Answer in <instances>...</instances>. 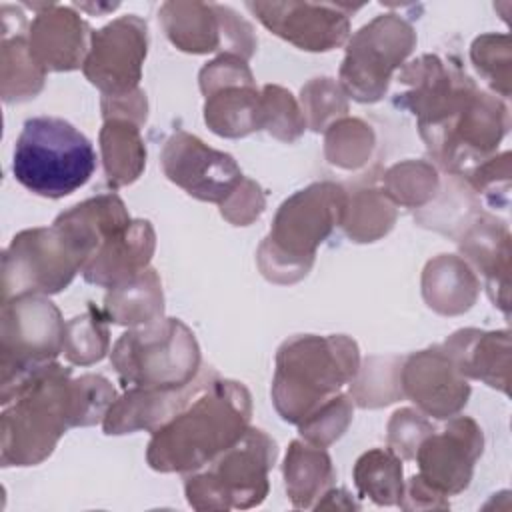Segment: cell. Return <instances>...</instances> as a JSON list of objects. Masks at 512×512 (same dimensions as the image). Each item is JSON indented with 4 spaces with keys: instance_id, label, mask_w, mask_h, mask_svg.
I'll use <instances>...</instances> for the list:
<instances>
[{
    "instance_id": "f1b7e54d",
    "label": "cell",
    "mask_w": 512,
    "mask_h": 512,
    "mask_svg": "<svg viewBox=\"0 0 512 512\" xmlns=\"http://www.w3.org/2000/svg\"><path fill=\"white\" fill-rule=\"evenodd\" d=\"M102 310L110 322L128 328L160 320L164 316V294L158 272L148 266L132 280L110 288L104 296Z\"/></svg>"
},
{
    "instance_id": "7bdbcfd3",
    "label": "cell",
    "mask_w": 512,
    "mask_h": 512,
    "mask_svg": "<svg viewBox=\"0 0 512 512\" xmlns=\"http://www.w3.org/2000/svg\"><path fill=\"white\" fill-rule=\"evenodd\" d=\"M468 186L482 194L488 204L498 206L496 204V194H500L502 202L508 204V190H510V152H502V154H494L490 158H486L484 162H480L466 178Z\"/></svg>"
},
{
    "instance_id": "30bf717a",
    "label": "cell",
    "mask_w": 512,
    "mask_h": 512,
    "mask_svg": "<svg viewBox=\"0 0 512 512\" xmlns=\"http://www.w3.org/2000/svg\"><path fill=\"white\" fill-rule=\"evenodd\" d=\"M416 46V32L394 12L378 14L346 42L338 84L356 102L372 104L388 92L392 74Z\"/></svg>"
},
{
    "instance_id": "c3c4849f",
    "label": "cell",
    "mask_w": 512,
    "mask_h": 512,
    "mask_svg": "<svg viewBox=\"0 0 512 512\" xmlns=\"http://www.w3.org/2000/svg\"><path fill=\"white\" fill-rule=\"evenodd\" d=\"M120 4H102V6H92V4H74V8H80V10H90V12H108V10H116Z\"/></svg>"
},
{
    "instance_id": "ac0fdd59",
    "label": "cell",
    "mask_w": 512,
    "mask_h": 512,
    "mask_svg": "<svg viewBox=\"0 0 512 512\" xmlns=\"http://www.w3.org/2000/svg\"><path fill=\"white\" fill-rule=\"evenodd\" d=\"M402 392L416 408L436 420H448L462 412L470 398V384L440 344L404 356Z\"/></svg>"
},
{
    "instance_id": "277c9868",
    "label": "cell",
    "mask_w": 512,
    "mask_h": 512,
    "mask_svg": "<svg viewBox=\"0 0 512 512\" xmlns=\"http://www.w3.org/2000/svg\"><path fill=\"white\" fill-rule=\"evenodd\" d=\"M360 368L358 344L344 334H298L276 352L272 404L280 418L300 424L350 384Z\"/></svg>"
},
{
    "instance_id": "4fadbf2b",
    "label": "cell",
    "mask_w": 512,
    "mask_h": 512,
    "mask_svg": "<svg viewBox=\"0 0 512 512\" xmlns=\"http://www.w3.org/2000/svg\"><path fill=\"white\" fill-rule=\"evenodd\" d=\"M398 82L408 90L396 94L394 104L416 116L422 140L436 134L478 88L458 64L436 54H422L404 64Z\"/></svg>"
},
{
    "instance_id": "8d00e7d4",
    "label": "cell",
    "mask_w": 512,
    "mask_h": 512,
    "mask_svg": "<svg viewBox=\"0 0 512 512\" xmlns=\"http://www.w3.org/2000/svg\"><path fill=\"white\" fill-rule=\"evenodd\" d=\"M300 108L306 128L312 132H324L332 122L348 116V96L334 78L320 76L302 86Z\"/></svg>"
},
{
    "instance_id": "7dc6e473",
    "label": "cell",
    "mask_w": 512,
    "mask_h": 512,
    "mask_svg": "<svg viewBox=\"0 0 512 512\" xmlns=\"http://www.w3.org/2000/svg\"><path fill=\"white\" fill-rule=\"evenodd\" d=\"M316 510H358V502L344 488H330L322 494V498L314 504Z\"/></svg>"
},
{
    "instance_id": "f35d334b",
    "label": "cell",
    "mask_w": 512,
    "mask_h": 512,
    "mask_svg": "<svg viewBox=\"0 0 512 512\" xmlns=\"http://www.w3.org/2000/svg\"><path fill=\"white\" fill-rule=\"evenodd\" d=\"M262 110L264 128L270 136L280 142H294L306 130V120L300 102L294 94L278 84L262 86Z\"/></svg>"
},
{
    "instance_id": "cb8c5ba5",
    "label": "cell",
    "mask_w": 512,
    "mask_h": 512,
    "mask_svg": "<svg viewBox=\"0 0 512 512\" xmlns=\"http://www.w3.org/2000/svg\"><path fill=\"white\" fill-rule=\"evenodd\" d=\"M0 48V92L6 104L26 102L44 88L46 70L34 60L28 42L26 16L20 8L4 4Z\"/></svg>"
},
{
    "instance_id": "ee69618b",
    "label": "cell",
    "mask_w": 512,
    "mask_h": 512,
    "mask_svg": "<svg viewBox=\"0 0 512 512\" xmlns=\"http://www.w3.org/2000/svg\"><path fill=\"white\" fill-rule=\"evenodd\" d=\"M218 206L224 220L234 226H248L262 216L266 208V194L256 180L244 176Z\"/></svg>"
},
{
    "instance_id": "52a82bcc",
    "label": "cell",
    "mask_w": 512,
    "mask_h": 512,
    "mask_svg": "<svg viewBox=\"0 0 512 512\" xmlns=\"http://www.w3.org/2000/svg\"><path fill=\"white\" fill-rule=\"evenodd\" d=\"M278 456L276 442L260 428L248 426L242 438L200 470L184 478L188 504L198 512L254 508L268 496V472Z\"/></svg>"
},
{
    "instance_id": "d590c367",
    "label": "cell",
    "mask_w": 512,
    "mask_h": 512,
    "mask_svg": "<svg viewBox=\"0 0 512 512\" xmlns=\"http://www.w3.org/2000/svg\"><path fill=\"white\" fill-rule=\"evenodd\" d=\"M104 310L94 304L80 316L66 322L64 356L74 366H90L110 352V332Z\"/></svg>"
},
{
    "instance_id": "9a60e30c",
    "label": "cell",
    "mask_w": 512,
    "mask_h": 512,
    "mask_svg": "<svg viewBox=\"0 0 512 512\" xmlns=\"http://www.w3.org/2000/svg\"><path fill=\"white\" fill-rule=\"evenodd\" d=\"M278 38L306 52H330L350 38V16L362 6L332 2H246Z\"/></svg>"
},
{
    "instance_id": "b9f144b4",
    "label": "cell",
    "mask_w": 512,
    "mask_h": 512,
    "mask_svg": "<svg viewBox=\"0 0 512 512\" xmlns=\"http://www.w3.org/2000/svg\"><path fill=\"white\" fill-rule=\"evenodd\" d=\"M198 84H200V92L206 98L224 86L256 84V80L248 66V60L236 54H218L214 60L206 62L200 68Z\"/></svg>"
},
{
    "instance_id": "7a4b0ae2",
    "label": "cell",
    "mask_w": 512,
    "mask_h": 512,
    "mask_svg": "<svg viewBox=\"0 0 512 512\" xmlns=\"http://www.w3.org/2000/svg\"><path fill=\"white\" fill-rule=\"evenodd\" d=\"M252 396L242 382L212 370L188 404L162 424L146 448L156 472H194L236 444L250 426Z\"/></svg>"
},
{
    "instance_id": "8992f818",
    "label": "cell",
    "mask_w": 512,
    "mask_h": 512,
    "mask_svg": "<svg viewBox=\"0 0 512 512\" xmlns=\"http://www.w3.org/2000/svg\"><path fill=\"white\" fill-rule=\"evenodd\" d=\"M94 168L92 142L70 122L56 116L24 122L14 146L12 174L32 194L64 198L82 188Z\"/></svg>"
},
{
    "instance_id": "bcb514c9",
    "label": "cell",
    "mask_w": 512,
    "mask_h": 512,
    "mask_svg": "<svg viewBox=\"0 0 512 512\" xmlns=\"http://www.w3.org/2000/svg\"><path fill=\"white\" fill-rule=\"evenodd\" d=\"M398 506L402 510H448L450 502L442 492L434 490L418 474H414L404 484V492Z\"/></svg>"
},
{
    "instance_id": "d6a6232c",
    "label": "cell",
    "mask_w": 512,
    "mask_h": 512,
    "mask_svg": "<svg viewBox=\"0 0 512 512\" xmlns=\"http://www.w3.org/2000/svg\"><path fill=\"white\" fill-rule=\"evenodd\" d=\"M404 356H368L350 382V398L360 408H382L404 398L402 392Z\"/></svg>"
},
{
    "instance_id": "603a6c76",
    "label": "cell",
    "mask_w": 512,
    "mask_h": 512,
    "mask_svg": "<svg viewBox=\"0 0 512 512\" xmlns=\"http://www.w3.org/2000/svg\"><path fill=\"white\" fill-rule=\"evenodd\" d=\"M464 378L510 392V330L462 328L440 344Z\"/></svg>"
},
{
    "instance_id": "44dd1931",
    "label": "cell",
    "mask_w": 512,
    "mask_h": 512,
    "mask_svg": "<svg viewBox=\"0 0 512 512\" xmlns=\"http://www.w3.org/2000/svg\"><path fill=\"white\" fill-rule=\"evenodd\" d=\"M208 374L210 370L200 372L198 378L184 388H126V392L112 402L102 420L104 434L120 436L136 430L156 432L188 404Z\"/></svg>"
},
{
    "instance_id": "2e32d148",
    "label": "cell",
    "mask_w": 512,
    "mask_h": 512,
    "mask_svg": "<svg viewBox=\"0 0 512 512\" xmlns=\"http://www.w3.org/2000/svg\"><path fill=\"white\" fill-rule=\"evenodd\" d=\"M164 176L202 202L220 204L244 178L236 160L198 136L176 130L164 142L160 152Z\"/></svg>"
},
{
    "instance_id": "5bb4252c",
    "label": "cell",
    "mask_w": 512,
    "mask_h": 512,
    "mask_svg": "<svg viewBox=\"0 0 512 512\" xmlns=\"http://www.w3.org/2000/svg\"><path fill=\"white\" fill-rule=\"evenodd\" d=\"M146 54V20L136 14L118 16L100 30H92L82 72L102 96H126L140 88Z\"/></svg>"
},
{
    "instance_id": "7402d4cb",
    "label": "cell",
    "mask_w": 512,
    "mask_h": 512,
    "mask_svg": "<svg viewBox=\"0 0 512 512\" xmlns=\"http://www.w3.org/2000/svg\"><path fill=\"white\" fill-rule=\"evenodd\" d=\"M156 232L148 220L136 218L124 230L104 240L82 268L86 282L116 288L150 266Z\"/></svg>"
},
{
    "instance_id": "f6af8a7d",
    "label": "cell",
    "mask_w": 512,
    "mask_h": 512,
    "mask_svg": "<svg viewBox=\"0 0 512 512\" xmlns=\"http://www.w3.org/2000/svg\"><path fill=\"white\" fill-rule=\"evenodd\" d=\"M102 118H124L130 120L138 126H142L146 122L148 116V100L142 88L126 94V96H102Z\"/></svg>"
},
{
    "instance_id": "f546056e",
    "label": "cell",
    "mask_w": 512,
    "mask_h": 512,
    "mask_svg": "<svg viewBox=\"0 0 512 512\" xmlns=\"http://www.w3.org/2000/svg\"><path fill=\"white\" fill-rule=\"evenodd\" d=\"M396 218V204L382 188H360L348 194L340 226L352 242L366 244L384 238L394 228Z\"/></svg>"
},
{
    "instance_id": "74e56055",
    "label": "cell",
    "mask_w": 512,
    "mask_h": 512,
    "mask_svg": "<svg viewBox=\"0 0 512 512\" xmlns=\"http://www.w3.org/2000/svg\"><path fill=\"white\" fill-rule=\"evenodd\" d=\"M470 60L498 96H510L512 48L508 34H480L470 46Z\"/></svg>"
},
{
    "instance_id": "e575fe53",
    "label": "cell",
    "mask_w": 512,
    "mask_h": 512,
    "mask_svg": "<svg viewBox=\"0 0 512 512\" xmlns=\"http://www.w3.org/2000/svg\"><path fill=\"white\" fill-rule=\"evenodd\" d=\"M382 190L396 204L424 208L440 190V176L428 160H402L382 174Z\"/></svg>"
},
{
    "instance_id": "4dcf8cb0",
    "label": "cell",
    "mask_w": 512,
    "mask_h": 512,
    "mask_svg": "<svg viewBox=\"0 0 512 512\" xmlns=\"http://www.w3.org/2000/svg\"><path fill=\"white\" fill-rule=\"evenodd\" d=\"M352 478L362 498L378 506H398L404 492L402 460L390 448H372L358 456Z\"/></svg>"
},
{
    "instance_id": "1f68e13d",
    "label": "cell",
    "mask_w": 512,
    "mask_h": 512,
    "mask_svg": "<svg viewBox=\"0 0 512 512\" xmlns=\"http://www.w3.org/2000/svg\"><path fill=\"white\" fill-rule=\"evenodd\" d=\"M478 212L480 208L474 198V190L464 178L450 174L436 198L424 208H418L414 218L424 228L456 236V230L462 232Z\"/></svg>"
},
{
    "instance_id": "484cf974",
    "label": "cell",
    "mask_w": 512,
    "mask_h": 512,
    "mask_svg": "<svg viewBox=\"0 0 512 512\" xmlns=\"http://www.w3.org/2000/svg\"><path fill=\"white\" fill-rule=\"evenodd\" d=\"M204 122L222 138H244L262 130V90L256 84H236L212 92L204 100Z\"/></svg>"
},
{
    "instance_id": "83f0119b",
    "label": "cell",
    "mask_w": 512,
    "mask_h": 512,
    "mask_svg": "<svg viewBox=\"0 0 512 512\" xmlns=\"http://www.w3.org/2000/svg\"><path fill=\"white\" fill-rule=\"evenodd\" d=\"M100 154L112 188L136 182L146 168V144L140 126L124 118H108L100 128Z\"/></svg>"
},
{
    "instance_id": "e0dca14e",
    "label": "cell",
    "mask_w": 512,
    "mask_h": 512,
    "mask_svg": "<svg viewBox=\"0 0 512 512\" xmlns=\"http://www.w3.org/2000/svg\"><path fill=\"white\" fill-rule=\"evenodd\" d=\"M484 452V432L470 416H452L442 430L428 434L418 452V476L444 496L470 486L474 466Z\"/></svg>"
},
{
    "instance_id": "6da1fadb",
    "label": "cell",
    "mask_w": 512,
    "mask_h": 512,
    "mask_svg": "<svg viewBox=\"0 0 512 512\" xmlns=\"http://www.w3.org/2000/svg\"><path fill=\"white\" fill-rule=\"evenodd\" d=\"M130 222L122 198L108 192L68 208L50 226L18 232L2 254V302L62 292L98 246Z\"/></svg>"
},
{
    "instance_id": "d4e9b609",
    "label": "cell",
    "mask_w": 512,
    "mask_h": 512,
    "mask_svg": "<svg viewBox=\"0 0 512 512\" xmlns=\"http://www.w3.org/2000/svg\"><path fill=\"white\" fill-rule=\"evenodd\" d=\"M422 298L430 310L442 316L468 312L480 294V280L472 266L456 254H440L422 270Z\"/></svg>"
},
{
    "instance_id": "60d3db41",
    "label": "cell",
    "mask_w": 512,
    "mask_h": 512,
    "mask_svg": "<svg viewBox=\"0 0 512 512\" xmlns=\"http://www.w3.org/2000/svg\"><path fill=\"white\" fill-rule=\"evenodd\" d=\"M388 448L400 460H414L422 440L434 432V424L414 408H400L388 420Z\"/></svg>"
},
{
    "instance_id": "ffe728a7",
    "label": "cell",
    "mask_w": 512,
    "mask_h": 512,
    "mask_svg": "<svg viewBox=\"0 0 512 512\" xmlns=\"http://www.w3.org/2000/svg\"><path fill=\"white\" fill-rule=\"evenodd\" d=\"M462 258L478 268L494 306L510 314V230L492 214L478 212L456 236Z\"/></svg>"
},
{
    "instance_id": "8fae6325",
    "label": "cell",
    "mask_w": 512,
    "mask_h": 512,
    "mask_svg": "<svg viewBox=\"0 0 512 512\" xmlns=\"http://www.w3.org/2000/svg\"><path fill=\"white\" fill-rule=\"evenodd\" d=\"M508 126L506 104L494 94L476 88L464 106L424 144L444 172L466 178L480 162L496 154Z\"/></svg>"
},
{
    "instance_id": "5b68a950",
    "label": "cell",
    "mask_w": 512,
    "mask_h": 512,
    "mask_svg": "<svg viewBox=\"0 0 512 512\" xmlns=\"http://www.w3.org/2000/svg\"><path fill=\"white\" fill-rule=\"evenodd\" d=\"M346 200L344 186L330 180L314 182L288 196L256 252L262 276L274 284L302 280L316 260V248L340 226Z\"/></svg>"
},
{
    "instance_id": "ab89813d",
    "label": "cell",
    "mask_w": 512,
    "mask_h": 512,
    "mask_svg": "<svg viewBox=\"0 0 512 512\" xmlns=\"http://www.w3.org/2000/svg\"><path fill=\"white\" fill-rule=\"evenodd\" d=\"M354 416V402L350 394H336L318 406L308 418L298 424L302 440L308 444L328 448L334 444L350 426Z\"/></svg>"
},
{
    "instance_id": "7c38bea8",
    "label": "cell",
    "mask_w": 512,
    "mask_h": 512,
    "mask_svg": "<svg viewBox=\"0 0 512 512\" xmlns=\"http://www.w3.org/2000/svg\"><path fill=\"white\" fill-rule=\"evenodd\" d=\"M158 20L168 40L186 54H236L248 60L258 46V38L250 22L236 10L212 2H164Z\"/></svg>"
},
{
    "instance_id": "3957f363",
    "label": "cell",
    "mask_w": 512,
    "mask_h": 512,
    "mask_svg": "<svg viewBox=\"0 0 512 512\" xmlns=\"http://www.w3.org/2000/svg\"><path fill=\"white\" fill-rule=\"evenodd\" d=\"M74 426H78V404L72 372L50 362L36 370L4 406L0 418L2 466L44 462L66 430Z\"/></svg>"
},
{
    "instance_id": "d6986e66",
    "label": "cell",
    "mask_w": 512,
    "mask_h": 512,
    "mask_svg": "<svg viewBox=\"0 0 512 512\" xmlns=\"http://www.w3.org/2000/svg\"><path fill=\"white\" fill-rule=\"evenodd\" d=\"M24 6L36 12L28 26V42L34 60L46 72H72L82 68L92 30L74 6L54 2Z\"/></svg>"
},
{
    "instance_id": "9c48e42d",
    "label": "cell",
    "mask_w": 512,
    "mask_h": 512,
    "mask_svg": "<svg viewBox=\"0 0 512 512\" xmlns=\"http://www.w3.org/2000/svg\"><path fill=\"white\" fill-rule=\"evenodd\" d=\"M66 324L44 294H22L2 302L0 314V404L14 400L20 386L64 352Z\"/></svg>"
},
{
    "instance_id": "ba28073f",
    "label": "cell",
    "mask_w": 512,
    "mask_h": 512,
    "mask_svg": "<svg viewBox=\"0 0 512 512\" xmlns=\"http://www.w3.org/2000/svg\"><path fill=\"white\" fill-rule=\"evenodd\" d=\"M112 368L124 388H184L200 374V346L178 318L128 328L112 346Z\"/></svg>"
},
{
    "instance_id": "836d02e7",
    "label": "cell",
    "mask_w": 512,
    "mask_h": 512,
    "mask_svg": "<svg viewBox=\"0 0 512 512\" xmlns=\"http://www.w3.org/2000/svg\"><path fill=\"white\" fill-rule=\"evenodd\" d=\"M376 148V134L362 118L344 116L324 130V158L340 170L364 168Z\"/></svg>"
},
{
    "instance_id": "4316f807",
    "label": "cell",
    "mask_w": 512,
    "mask_h": 512,
    "mask_svg": "<svg viewBox=\"0 0 512 512\" xmlns=\"http://www.w3.org/2000/svg\"><path fill=\"white\" fill-rule=\"evenodd\" d=\"M284 488L294 508H314L332 488L336 472L328 452L306 440H292L282 466Z\"/></svg>"
}]
</instances>
